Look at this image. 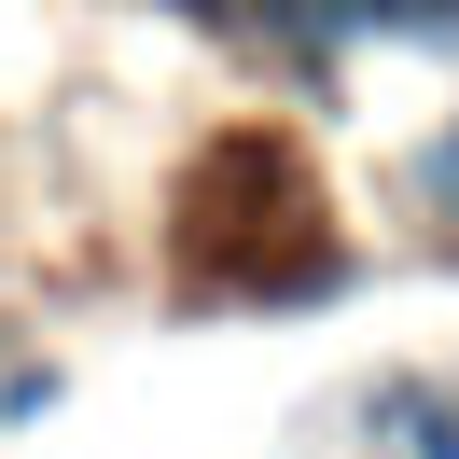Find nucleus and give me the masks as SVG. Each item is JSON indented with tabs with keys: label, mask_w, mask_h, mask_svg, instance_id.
Returning <instances> with one entry per match:
<instances>
[{
	"label": "nucleus",
	"mask_w": 459,
	"mask_h": 459,
	"mask_svg": "<svg viewBox=\"0 0 459 459\" xmlns=\"http://www.w3.org/2000/svg\"><path fill=\"white\" fill-rule=\"evenodd\" d=\"M237 29L292 84H348L362 56H459V0H237Z\"/></svg>",
	"instance_id": "obj_1"
},
{
	"label": "nucleus",
	"mask_w": 459,
	"mask_h": 459,
	"mask_svg": "<svg viewBox=\"0 0 459 459\" xmlns=\"http://www.w3.org/2000/svg\"><path fill=\"white\" fill-rule=\"evenodd\" d=\"M348 446L362 459H459V376H376L348 403Z\"/></svg>",
	"instance_id": "obj_2"
},
{
	"label": "nucleus",
	"mask_w": 459,
	"mask_h": 459,
	"mask_svg": "<svg viewBox=\"0 0 459 459\" xmlns=\"http://www.w3.org/2000/svg\"><path fill=\"white\" fill-rule=\"evenodd\" d=\"M390 181H403V223H431V237L459 251V98L418 126V140H403V168H390Z\"/></svg>",
	"instance_id": "obj_3"
}]
</instances>
